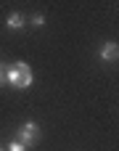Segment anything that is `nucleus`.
Here are the masks:
<instances>
[{
  "label": "nucleus",
  "mask_w": 119,
  "mask_h": 151,
  "mask_svg": "<svg viewBox=\"0 0 119 151\" xmlns=\"http://www.w3.org/2000/svg\"><path fill=\"white\" fill-rule=\"evenodd\" d=\"M0 151H3V149H0Z\"/></svg>",
  "instance_id": "6e6552de"
},
{
  "label": "nucleus",
  "mask_w": 119,
  "mask_h": 151,
  "mask_svg": "<svg viewBox=\"0 0 119 151\" xmlns=\"http://www.w3.org/2000/svg\"><path fill=\"white\" fill-rule=\"evenodd\" d=\"M117 53H119L117 42H106V45L101 48V58H103V61H114V58H117Z\"/></svg>",
  "instance_id": "7ed1b4c3"
},
{
  "label": "nucleus",
  "mask_w": 119,
  "mask_h": 151,
  "mask_svg": "<svg viewBox=\"0 0 119 151\" xmlns=\"http://www.w3.org/2000/svg\"><path fill=\"white\" fill-rule=\"evenodd\" d=\"M5 72H8V66H5V64H0V85L5 82Z\"/></svg>",
  "instance_id": "0eeeda50"
},
{
  "label": "nucleus",
  "mask_w": 119,
  "mask_h": 151,
  "mask_svg": "<svg viewBox=\"0 0 119 151\" xmlns=\"http://www.w3.org/2000/svg\"><path fill=\"white\" fill-rule=\"evenodd\" d=\"M8 151H27V146H21L19 141H13V143H8Z\"/></svg>",
  "instance_id": "423d86ee"
},
{
  "label": "nucleus",
  "mask_w": 119,
  "mask_h": 151,
  "mask_svg": "<svg viewBox=\"0 0 119 151\" xmlns=\"http://www.w3.org/2000/svg\"><path fill=\"white\" fill-rule=\"evenodd\" d=\"M37 138H40V127H37L34 122H27V125L19 130V138H16V141H19L21 146H32Z\"/></svg>",
  "instance_id": "f03ea898"
},
{
  "label": "nucleus",
  "mask_w": 119,
  "mask_h": 151,
  "mask_svg": "<svg viewBox=\"0 0 119 151\" xmlns=\"http://www.w3.org/2000/svg\"><path fill=\"white\" fill-rule=\"evenodd\" d=\"M32 24H34V27H42V24H45V16H42V13H34V16H32Z\"/></svg>",
  "instance_id": "39448f33"
},
{
  "label": "nucleus",
  "mask_w": 119,
  "mask_h": 151,
  "mask_svg": "<svg viewBox=\"0 0 119 151\" xmlns=\"http://www.w3.org/2000/svg\"><path fill=\"white\" fill-rule=\"evenodd\" d=\"M5 82L8 85H13V88H29L32 85V69H29V64H24V61H16V64H11L8 66V72H5Z\"/></svg>",
  "instance_id": "f257e3e1"
},
{
  "label": "nucleus",
  "mask_w": 119,
  "mask_h": 151,
  "mask_svg": "<svg viewBox=\"0 0 119 151\" xmlns=\"http://www.w3.org/2000/svg\"><path fill=\"white\" fill-rule=\"evenodd\" d=\"M5 27H11V29H21V27H24V16H21V13H11V16L5 19Z\"/></svg>",
  "instance_id": "20e7f679"
}]
</instances>
